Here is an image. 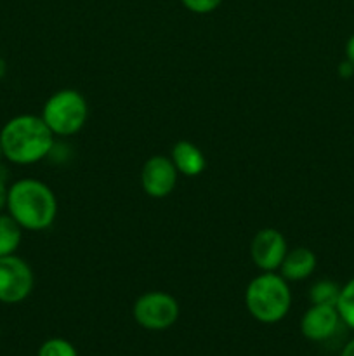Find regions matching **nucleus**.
<instances>
[{
	"instance_id": "1",
	"label": "nucleus",
	"mask_w": 354,
	"mask_h": 356,
	"mask_svg": "<svg viewBox=\"0 0 354 356\" xmlns=\"http://www.w3.org/2000/svg\"><path fill=\"white\" fill-rule=\"evenodd\" d=\"M3 159L14 165H33L51 155L54 134L40 115H17L0 129Z\"/></svg>"
},
{
	"instance_id": "2",
	"label": "nucleus",
	"mask_w": 354,
	"mask_h": 356,
	"mask_svg": "<svg viewBox=\"0 0 354 356\" xmlns=\"http://www.w3.org/2000/svg\"><path fill=\"white\" fill-rule=\"evenodd\" d=\"M7 214L26 232H44L58 216V198L44 181L24 177L14 181L7 195Z\"/></svg>"
},
{
	"instance_id": "3",
	"label": "nucleus",
	"mask_w": 354,
	"mask_h": 356,
	"mask_svg": "<svg viewBox=\"0 0 354 356\" xmlns=\"http://www.w3.org/2000/svg\"><path fill=\"white\" fill-rule=\"evenodd\" d=\"M245 306L253 320L266 325L281 322L292 308L288 282L276 271H260L245 291Z\"/></svg>"
},
{
	"instance_id": "4",
	"label": "nucleus",
	"mask_w": 354,
	"mask_h": 356,
	"mask_svg": "<svg viewBox=\"0 0 354 356\" xmlns=\"http://www.w3.org/2000/svg\"><path fill=\"white\" fill-rule=\"evenodd\" d=\"M40 117L52 134L69 138L83 129L89 117V106L82 92L75 89H61L49 96Z\"/></svg>"
},
{
	"instance_id": "5",
	"label": "nucleus",
	"mask_w": 354,
	"mask_h": 356,
	"mask_svg": "<svg viewBox=\"0 0 354 356\" xmlns=\"http://www.w3.org/2000/svg\"><path fill=\"white\" fill-rule=\"evenodd\" d=\"M179 302L169 292L151 291L139 296L132 308L135 323L146 330H167L179 320Z\"/></svg>"
},
{
	"instance_id": "6",
	"label": "nucleus",
	"mask_w": 354,
	"mask_h": 356,
	"mask_svg": "<svg viewBox=\"0 0 354 356\" xmlns=\"http://www.w3.org/2000/svg\"><path fill=\"white\" fill-rule=\"evenodd\" d=\"M35 277L30 264L23 257L10 254L0 257V302L19 305L30 298Z\"/></svg>"
},
{
	"instance_id": "7",
	"label": "nucleus",
	"mask_w": 354,
	"mask_h": 356,
	"mask_svg": "<svg viewBox=\"0 0 354 356\" xmlns=\"http://www.w3.org/2000/svg\"><path fill=\"white\" fill-rule=\"evenodd\" d=\"M179 172L170 156H149L141 170V186L148 197L165 198L176 190Z\"/></svg>"
},
{
	"instance_id": "8",
	"label": "nucleus",
	"mask_w": 354,
	"mask_h": 356,
	"mask_svg": "<svg viewBox=\"0 0 354 356\" xmlns=\"http://www.w3.org/2000/svg\"><path fill=\"white\" fill-rule=\"evenodd\" d=\"M288 252L287 238L274 228H264L255 233L250 243V256L260 271H278Z\"/></svg>"
},
{
	"instance_id": "9",
	"label": "nucleus",
	"mask_w": 354,
	"mask_h": 356,
	"mask_svg": "<svg viewBox=\"0 0 354 356\" xmlns=\"http://www.w3.org/2000/svg\"><path fill=\"white\" fill-rule=\"evenodd\" d=\"M342 325L337 306L311 305L301 318V332L311 343H325L332 339Z\"/></svg>"
},
{
	"instance_id": "10",
	"label": "nucleus",
	"mask_w": 354,
	"mask_h": 356,
	"mask_svg": "<svg viewBox=\"0 0 354 356\" xmlns=\"http://www.w3.org/2000/svg\"><path fill=\"white\" fill-rule=\"evenodd\" d=\"M316 266H318V257L309 247H294L288 249L278 271L287 282H302L314 273Z\"/></svg>"
},
{
	"instance_id": "11",
	"label": "nucleus",
	"mask_w": 354,
	"mask_h": 356,
	"mask_svg": "<svg viewBox=\"0 0 354 356\" xmlns=\"http://www.w3.org/2000/svg\"><path fill=\"white\" fill-rule=\"evenodd\" d=\"M170 160L176 165L177 172L186 177H196L207 169V159L203 152L194 143L186 141V139L177 141L172 146Z\"/></svg>"
},
{
	"instance_id": "12",
	"label": "nucleus",
	"mask_w": 354,
	"mask_h": 356,
	"mask_svg": "<svg viewBox=\"0 0 354 356\" xmlns=\"http://www.w3.org/2000/svg\"><path fill=\"white\" fill-rule=\"evenodd\" d=\"M23 232L24 229L9 214L0 212V257L16 254L23 240Z\"/></svg>"
},
{
	"instance_id": "13",
	"label": "nucleus",
	"mask_w": 354,
	"mask_h": 356,
	"mask_svg": "<svg viewBox=\"0 0 354 356\" xmlns=\"http://www.w3.org/2000/svg\"><path fill=\"white\" fill-rule=\"evenodd\" d=\"M340 289H342V285L333 280H318L309 289V301H311V305L337 306Z\"/></svg>"
},
{
	"instance_id": "14",
	"label": "nucleus",
	"mask_w": 354,
	"mask_h": 356,
	"mask_svg": "<svg viewBox=\"0 0 354 356\" xmlns=\"http://www.w3.org/2000/svg\"><path fill=\"white\" fill-rule=\"evenodd\" d=\"M337 312H339L344 325L354 330V277L340 289L339 301H337Z\"/></svg>"
},
{
	"instance_id": "15",
	"label": "nucleus",
	"mask_w": 354,
	"mask_h": 356,
	"mask_svg": "<svg viewBox=\"0 0 354 356\" xmlns=\"http://www.w3.org/2000/svg\"><path fill=\"white\" fill-rule=\"evenodd\" d=\"M37 356H78L75 346L62 337H51L38 348Z\"/></svg>"
},
{
	"instance_id": "16",
	"label": "nucleus",
	"mask_w": 354,
	"mask_h": 356,
	"mask_svg": "<svg viewBox=\"0 0 354 356\" xmlns=\"http://www.w3.org/2000/svg\"><path fill=\"white\" fill-rule=\"evenodd\" d=\"M180 3L194 14H210L221 7L222 0H180Z\"/></svg>"
},
{
	"instance_id": "17",
	"label": "nucleus",
	"mask_w": 354,
	"mask_h": 356,
	"mask_svg": "<svg viewBox=\"0 0 354 356\" xmlns=\"http://www.w3.org/2000/svg\"><path fill=\"white\" fill-rule=\"evenodd\" d=\"M7 195H9V184H7L6 177L0 172V212L7 207Z\"/></svg>"
},
{
	"instance_id": "18",
	"label": "nucleus",
	"mask_w": 354,
	"mask_h": 356,
	"mask_svg": "<svg viewBox=\"0 0 354 356\" xmlns=\"http://www.w3.org/2000/svg\"><path fill=\"white\" fill-rule=\"evenodd\" d=\"M339 75L342 76V79H351V76L354 75V66L351 65L347 59H344V61L339 65Z\"/></svg>"
},
{
	"instance_id": "19",
	"label": "nucleus",
	"mask_w": 354,
	"mask_h": 356,
	"mask_svg": "<svg viewBox=\"0 0 354 356\" xmlns=\"http://www.w3.org/2000/svg\"><path fill=\"white\" fill-rule=\"evenodd\" d=\"M344 52H346V59L351 63V65L354 66V33L351 35L349 38H347L346 42V49H344Z\"/></svg>"
},
{
	"instance_id": "20",
	"label": "nucleus",
	"mask_w": 354,
	"mask_h": 356,
	"mask_svg": "<svg viewBox=\"0 0 354 356\" xmlns=\"http://www.w3.org/2000/svg\"><path fill=\"white\" fill-rule=\"evenodd\" d=\"M340 356H354V337L344 344L342 351H340Z\"/></svg>"
},
{
	"instance_id": "21",
	"label": "nucleus",
	"mask_w": 354,
	"mask_h": 356,
	"mask_svg": "<svg viewBox=\"0 0 354 356\" xmlns=\"http://www.w3.org/2000/svg\"><path fill=\"white\" fill-rule=\"evenodd\" d=\"M2 160H3V153H2V145H0V165H2Z\"/></svg>"
},
{
	"instance_id": "22",
	"label": "nucleus",
	"mask_w": 354,
	"mask_h": 356,
	"mask_svg": "<svg viewBox=\"0 0 354 356\" xmlns=\"http://www.w3.org/2000/svg\"><path fill=\"white\" fill-rule=\"evenodd\" d=\"M0 334H2V330H0Z\"/></svg>"
}]
</instances>
